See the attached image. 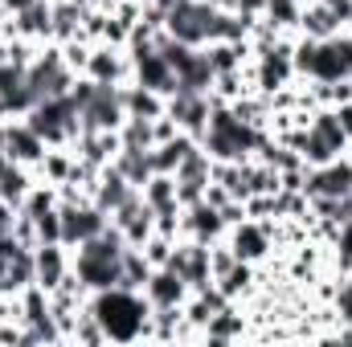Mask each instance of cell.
<instances>
[{"mask_svg":"<svg viewBox=\"0 0 352 347\" xmlns=\"http://www.w3.org/2000/svg\"><path fill=\"white\" fill-rule=\"evenodd\" d=\"M25 123H29L50 147H74V139L82 135L78 106L70 102V94H62V98H41V102L25 115Z\"/></svg>","mask_w":352,"mask_h":347,"instance_id":"3957f363","label":"cell"},{"mask_svg":"<svg viewBox=\"0 0 352 347\" xmlns=\"http://www.w3.org/2000/svg\"><path fill=\"white\" fill-rule=\"evenodd\" d=\"M90 49H94V45H90L87 37H74V41H66V45H62V58H66V66H70V70H74V74H78V78H82V74H87Z\"/></svg>","mask_w":352,"mask_h":347,"instance_id":"8d00e7d4","label":"cell"},{"mask_svg":"<svg viewBox=\"0 0 352 347\" xmlns=\"http://www.w3.org/2000/svg\"><path fill=\"white\" fill-rule=\"evenodd\" d=\"M263 131L242 123L230 102H217L213 98V110H209V127L201 135V147L213 156V164H226V160H254V147H258Z\"/></svg>","mask_w":352,"mask_h":347,"instance_id":"7a4b0ae2","label":"cell"},{"mask_svg":"<svg viewBox=\"0 0 352 347\" xmlns=\"http://www.w3.org/2000/svg\"><path fill=\"white\" fill-rule=\"evenodd\" d=\"M33 184H37V172H33V168L8 160V156L0 152V200H4L8 208H21Z\"/></svg>","mask_w":352,"mask_h":347,"instance_id":"44dd1931","label":"cell"},{"mask_svg":"<svg viewBox=\"0 0 352 347\" xmlns=\"http://www.w3.org/2000/svg\"><path fill=\"white\" fill-rule=\"evenodd\" d=\"M152 4H160V8H164V12H173L176 4H184V0H152Z\"/></svg>","mask_w":352,"mask_h":347,"instance_id":"60d3db41","label":"cell"},{"mask_svg":"<svg viewBox=\"0 0 352 347\" xmlns=\"http://www.w3.org/2000/svg\"><path fill=\"white\" fill-rule=\"evenodd\" d=\"M299 12H303V4L299 0H266V21L270 25H278L287 37H295L299 33Z\"/></svg>","mask_w":352,"mask_h":347,"instance_id":"836d02e7","label":"cell"},{"mask_svg":"<svg viewBox=\"0 0 352 347\" xmlns=\"http://www.w3.org/2000/svg\"><path fill=\"white\" fill-rule=\"evenodd\" d=\"M299 4H307V0H299Z\"/></svg>","mask_w":352,"mask_h":347,"instance_id":"7bdbcfd3","label":"cell"},{"mask_svg":"<svg viewBox=\"0 0 352 347\" xmlns=\"http://www.w3.org/2000/svg\"><path fill=\"white\" fill-rule=\"evenodd\" d=\"M336 33H344V25L336 21L332 8H324L320 0H307L303 12H299V37H311V41H332Z\"/></svg>","mask_w":352,"mask_h":347,"instance_id":"cb8c5ba5","label":"cell"},{"mask_svg":"<svg viewBox=\"0 0 352 347\" xmlns=\"http://www.w3.org/2000/svg\"><path fill=\"white\" fill-rule=\"evenodd\" d=\"M111 164L127 176V184H135V188H144V184L152 180V156L140 152V147H119V156H115Z\"/></svg>","mask_w":352,"mask_h":347,"instance_id":"4dcf8cb0","label":"cell"},{"mask_svg":"<svg viewBox=\"0 0 352 347\" xmlns=\"http://www.w3.org/2000/svg\"><path fill=\"white\" fill-rule=\"evenodd\" d=\"M87 0H62V4H54V33H50V41H58V45H66V41H74V37H82V21H87Z\"/></svg>","mask_w":352,"mask_h":347,"instance_id":"d4e9b609","label":"cell"},{"mask_svg":"<svg viewBox=\"0 0 352 347\" xmlns=\"http://www.w3.org/2000/svg\"><path fill=\"white\" fill-rule=\"evenodd\" d=\"M131 192H135V184H127V176L119 172L115 164H107V168H98V180H94V188H90V200L111 217V213L131 196Z\"/></svg>","mask_w":352,"mask_h":347,"instance_id":"ffe728a7","label":"cell"},{"mask_svg":"<svg viewBox=\"0 0 352 347\" xmlns=\"http://www.w3.org/2000/svg\"><path fill=\"white\" fill-rule=\"evenodd\" d=\"M226 241H230V250L238 254V261L263 265V261L274 258V241H270V229H266V221H254V217H246V221L230 225Z\"/></svg>","mask_w":352,"mask_h":347,"instance_id":"7c38bea8","label":"cell"},{"mask_svg":"<svg viewBox=\"0 0 352 347\" xmlns=\"http://www.w3.org/2000/svg\"><path fill=\"white\" fill-rule=\"evenodd\" d=\"M144 192V200L152 204V213H164V208H176L180 200H176V176L168 172H152V180L140 188Z\"/></svg>","mask_w":352,"mask_h":347,"instance_id":"d6a6232c","label":"cell"},{"mask_svg":"<svg viewBox=\"0 0 352 347\" xmlns=\"http://www.w3.org/2000/svg\"><path fill=\"white\" fill-rule=\"evenodd\" d=\"M123 119H127V110H123V86H98L94 82V94L87 98V106L78 110L82 131H119Z\"/></svg>","mask_w":352,"mask_h":347,"instance_id":"52a82bcc","label":"cell"},{"mask_svg":"<svg viewBox=\"0 0 352 347\" xmlns=\"http://www.w3.org/2000/svg\"><path fill=\"white\" fill-rule=\"evenodd\" d=\"M176 274L184 278V286L197 294V290H205V286H213V270H209V246H201V241H192V237H176L173 246V258H168Z\"/></svg>","mask_w":352,"mask_h":347,"instance_id":"30bf717a","label":"cell"},{"mask_svg":"<svg viewBox=\"0 0 352 347\" xmlns=\"http://www.w3.org/2000/svg\"><path fill=\"white\" fill-rule=\"evenodd\" d=\"M45 152H50V143H45L25 119H8V131H4V156H8V160H16V164H25V168H37V164L45 160Z\"/></svg>","mask_w":352,"mask_h":347,"instance_id":"e0dca14e","label":"cell"},{"mask_svg":"<svg viewBox=\"0 0 352 347\" xmlns=\"http://www.w3.org/2000/svg\"><path fill=\"white\" fill-rule=\"evenodd\" d=\"M12 29H16V37H29V41L45 45V41H50V33H54V4H50V0L29 4L25 12H16V16H12Z\"/></svg>","mask_w":352,"mask_h":347,"instance_id":"603a6c76","label":"cell"},{"mask_svg":"<svg viewBox=\"0 0 352 347\" xmlns=\"http://www.w3.org/2000/svg\"><path fill=\"white\" fill-rule=\"evenodd\" d=\"M74 82H78V74L66 66L62 45H58V41H45V45L37 49V58L29 62V90H33V98H37V102H41V98H62V94H70Z\"/></svg>","mask_w":352,"mask_h":347,"instance_id":"277c9868","label":"cell"},{"mask_svg":"<svg viewBox=\"0 0 352 347\" xmlns=\"http://www.w3.org/2000/svg\"><path fill=\"white\" fill-rule=\"evenodd\" d=\"M74 164H78V156H74L70 147H50V152H45V160H41L33 172H37V180H45V184L62 188V184H70Z\"/></svg>","mask_w":352,"mask_h":347,"instance_id":"83f0119b","label":"cell"},{"mask_svg":"<svg viewBox=\"0 0 352 347\" xmlns=\"http://www.w3.org/2000/svg\"><path fill=\"white\" fill-rule=\"evenodd\" d=\"M213 8H238V0H209Z\"/></svg>","mask_w":352,"mask_h":347,"instance_id":"b9f144b4","label":"cell"},{"mask_svg":"<svg viewBox=\"0 0 352 347\" xmlns=\"http://www.w3.org/2000/svg\"><path fill=\"white\" fill-rule=\"evenodd\" d=\"M70 344H82V347H102V344H107V331H102V323L94 319V311H90V307L78 311L74 331H70Z\"/></svg>","mask_w":352,"mask_h":347,"instance_id":"e575fe53","label":"cell"},{"mask_svg":"<svg viewBox=\"0 0 352 347\" xmlns=\"http://www.w3.org/2000/svg\"><path fill=\"white\" fill-rule=\"evenodd\" d=\"M119 143L123 147H140V152H152L156 147V119H140V115H127L123 127H119Z\"/></svg>","mask_w":352,"mask_h":347,"instance_id":"1f68e13d","label":"cell"},{"mask_svg":"<svg viewBox=\"0 0 352 347\" xmlns=\"http://www.w3.org/2000/svg\"><path fill=\"white\" fill-rule=\"evenodd\" d=\"M336 49H340V62H344V74L352 78V33H336Z\"/></svg>","mask_w":352,"mask_h":347,"instance_id":"f35d334b","label":"cell"},{"mask_svg":"<svg viewBox=\"0 0 352 347\" xmlns=\"http://www.w3.org/2000/svg\"><path fill=\"white\" fill-rule=\"evenodd\" d=\"M250 335V315L242 302H226L201 331V344H238Z\"/></svg>","mask_w":352,"mask_h":347,"instance_id":"ac0fdd59","label":"cell"},{"mask_svg":"<svg viewBox=\"0 0 352 347\" xmlns=\"http://www.w3.org/2000/svg\"><path fill=\"white\" fill-rule=\"evenodd\" d=\"M213 12L217 8L209 0H184V4H176L173 12H168L164 33L173 41H184V45L201 49V45H209V21H213Z\"/></svg>","mask_w":352,"mask_h":347,"instance_id":"8992f818","label":"cell"},{"mask_svg":"<svg viewBox=\"0 0 352 347\" xmlns=\"http://www.w3.org/2000/svg\"><path fill=\"white\" fill-rule=\"evenodd\" d=\"M254 286H258V265H250V261H234V265L217 278V290H221L230 302H242Z\"/></svg>","mask_w":352,"mask_h":347,"instance_id":"4316f807","label":"cell"},{"mask_svg":"<svg viewBox=\"0 0 352 347\" xmlns=\"http://www.w3.org/2000/svg\"><path fill=\"white\" fill-rule=\"evenodd\" d=\"M29 4H37V0H0V12H4V16H16V12H25Z\"/></svg>","mask_w":352,"mask_h":347,"instance_id":"ab89813d","label":"cell"},{"mask_svg":"<svg viewBox=\"0 0 352 347\" xmlns=\"http://www.w3.org/2000/svg\"><path fill=\"white\" fill-rule=\"evenodd\" d=\"M70 258H74V274L82 278V286H87L90 294L111 290V286H119V278H123L119 258H102V254H94V250H87V246L70 250Z\"/></svg>","mask_w":352,"mask_h":347,"instance_id":"2e32d148","label":"cell"},{"mask_svg":"<svg viewBox=\"0 0 352 347\" xmlns=\"http://www.w3.org/2000/svg\"><path fill=\"white\" fill-rule=\"evenodd\" d=\"M119 270H123L119 286H123V290H140V294H144V282L152 278V261L144 258V250H140V246H127V250H123Z\"/></svg>","mask_w":352,"mask_h":347,"instance_id":"f546056e","label":"cell"},{"mask_svg":"<svg viewBox=\"0 0 352 347\" xmlns=\"http://www.w3.org/2000/svg\"><path fill=\"white\" fill-rule=\"evenodd\" d=\"M33 261H37V286H45V290H58V282L70 274V250L62 246V241H54V246H37L33 250Z\"/></svg>","mask_w":352,"mask_h":347,"instance_id":"7402d4cb","label":"cell"},{"mask_svg":"<svg viewBox=\"0 0 352 347\" xmlns=\"http://www.w3.org/2000/svg\"><path fill=\"white\" fill-rule=\"evenodd\" d=\"M303 192L307 196H352V156L328 160L320 168H303Z\"/></svg>","mask_w":352,"mask_h":347,"instance_id":"9a60e30c","label":"cell"},{"mask_svg":"<svg viewBox=\"0 0 352 347\" xmlns=\"http://www.w3.org/2000/svg\"><path fill=\"white\" fill-rule=\"evenodd\" d=\"M82 78L98 82V86H123V82H131V53H127V45L98 41L90 49V62H87Z\"/></svg>","mask_w":352,"mask_h":347,"instance_id":"9c48e42d","label":"cell"},{"mask_svg":"<svg viewBox=\"0 0 352 347\" xmlns=\"http://www.w3.org/2000/svg\"><path fill=\"white\" fill-rule=\"evenodd\" d=\"M58 217H62V246L78 250L94 233H102L111 225V217L94 204V200H58Z\"/></svg>","mask_w":352,"mask_h":347,"instance_id":"5b68a950","label":"cell"},{"mask_svg":"<svg viewBox=\"0 0 352 347\" xmlns=\"http://www.w3.org/2000/svg\"><path fill=\"white\" fill-rule=\"evenodd\" d=\"M209 110H213V94H197V90H173L168 94V106H164V115L173 119L184 135H192V139L205 135Z\"/></svg>","mask_w":352,"mask_h":347,"instance_id":"ba28073f","label":"cell"},{"mask_svg":"<svg viewBox=\"0 0 352 347\" xmlns=\"http://www.w3.org/2000/svg\"><path fill=\"white\" fill-rule=\"evenodd\" d=\"M127 53H131V82L156 90V94H164V98L176 90L173 66L164 62V53H160L156 45H135V49H127Z\"/></svg>","mask_w":352,"mask_h":347,"instance_id":"8fae6325","label":"cell"},{"mask_svg":"<svg viewBox=\"0 0 352 347\" xmlns=\"http://www.w3.org/2000/svg\"><path fill=\"white\" fill-rule=\"evenodd\" d=\"M33 233H37V246H54V241H62V217H58V208L33 217Z\"/></svg>","mask_w":352,"mask_h":347,"instance_id":"d590c367","label":"cell"},{"mask_svg":"<svg viewBox=\"0 0 352 347\" xmlns=\"http://www.w3.org/2000/svg\"><path fill=\"white\" fill-rule=\"evenodd\" d=\"M173 246H176L173 237H164V233H152V237H148L140 250H144V258L152 261V270H156V265H168V258H173Z\"/></svg>","mask_w":352,"mask_h":347,"instance_id":"74e56055","label":"cell"},{"mask_svg":"<svg viewBox=\"0 0 352 347\" xmlns=\"http://www.w3.org/2000/svg\"><path fill=\"white\" fill-rule=\"evenodd\" d=\"M164 106H168V98H164V94L140 86V82H123V110H127V115L160 119V115H164Z\"/></svg>","mask_w":352,"mask_h":347,"instance_id":"484cf974","label":"cell"},{"mask_svg":"<svg viewBox=\"0 0 352 347\" xmlns=\"http://www.w3.org/2000/svg\"><path fill=\"white\" fill-rule=\"evenodd\" d=\"M188 294H192V290L184 286V278L176 274L173 265H156L152 278L144 282V298H148V307H184Z\"/></svg>","mask_w":352,"mask_h":347,"instance_id":"d6986e66","label":"cell"},{"mask_svg":"<svg viewBox=\"0 0 352 347\" xmlns=\"http://www.w3.org/2000/svg\"><path fill=\"white\" fill-rule=\"evenodd\" d=\"M111 225H119V233L127 237V246H144V241L156 233V213H152V204L144 200V192L135 188V192L111 213Z\"/></svg>","mask_w":352,"mask_h":347,"instance_id":"4fadbf2b","label":"cell"},{"mask_svg":"<svg viewBox=\"0 0 352 347\" xmlns=\"http://www.w3.org/2000/svg\"><path fill=\"white\" fill-rule=\"evenodd\" d=\"M87 307L94 311V319L102 323L107 344H144V327H148L152 307H148V298L140 290L111 286V290L90 294Z\"/></svg>","mask_w":352,"mask_h":347,"instance_id":"6da1fadb","label":"cell"},{"mask_svg":"<svg viewBox=\"0 0 352 347\" xmlns=\"http://www.w3.org/2000/svg\"><path fill=\"white\" fill-rule=\"evenodd\" d=\"M226 233H230V225H226V217H221L217 204H209V200L184 204V213H180V237H192L201 246H213Z\"/></svg>","mask_w":352,"mask_h":347,"instance_id":"5bb4252c","label":"cell"},{"mask_svg":"<svg viewBox=\"0 0 352 347\" xmlns=\"http://www.w3.org/2000/svg\"><path fill=\"white\" fill-rule=\"evenodd\" d=\"M192 143H197V139H192V135H184V131H176L173 139L156 143V147L148 152V156H152V172H168V176H173V172H176V164L184 160V152H188Z\"/></svg>","mask_w":352,"mask_h":347,"instance_id":"f1b7e54d","label":"cell"}]
</instances>
